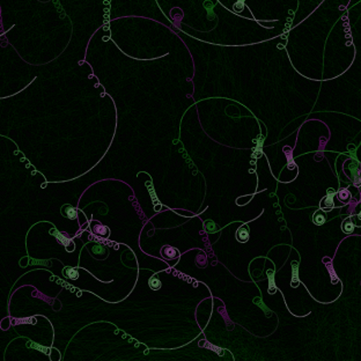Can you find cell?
Masks as SVG:
<instances>
[{
	"label": "cell",
	"instance_id": "cell-1",
	"mask_svg": "<svg viewBox=\"0 0 361 361\" xmlns=\"http://www.w3.org/2000/svg\"><path fill=\"white\" fill-rule=\"evenodd\" d=\"M161 254H162V256L166 259H174V258H177L179 256L178 250L174 247H170V245H166L161 250Z\"/></svg>",
	"mask_w": 361,
	"mask_h": 361
},
{
	"label": "cell",
	"instance_id": "cell-2",
	"mask_svg": "<svg viewBox=\"0 0 361 361\" xmlns=\"http://www.w3.org/2000/svg\"><path fill=\"white\" fill-rule=\"evenodd\" d=\"M236 239H237V241L242 242V243L247 242L248 240H249V228H248V226H241L237 229V231H236Z\"/></svg>",
	"mask_w": 361,
	"mask_h": 361
},
{
	"label": "cell",
	"instance_id": "cell-3",
	"mask_svg": "<svg viewBox=\"0 0 361 361\" xmlns=\"http://www.w3.org/2000/svg\"><path fill=\"white\" fill-rule=\"evenodd\" d=\"M92 229H93V233L95 235H100L101 237H108V235H109V229L106 226L101 225V223L94 225Z\"/></svg>",
	"mask_w": 361,
	"mask_h": 361
},
{
	"label": "cell",
	"instance_id": "cell-4",
	"mask_svg": "<svg viewBox=\"0 0 361 361\" xmlns=\"http://www.w3.org/2000/svg\"><path fill=\"white\" fill-rule=\"evenodd\" d=\"M63 273H64V276H65L66 278H69V279H72V280H75L79 278V272H78L75 268H64V271H63Z\"/></svg>",
	"mask_w": 361,
	"mask_h": 361
},
{
	"label": "cell",
	"instance_id": "cell-5",
	"mask_svg": "<svg viewBox=\"0 0 361 361\" xmlns=\"http://www.w3.org/2000/svg\"><path fill=\"white\" fill-rule=\"evenodd\" d=\"M63 214L65 215L66 218H69V219H74V218L77 216V211L74 210V207L66 205V206L63 207Z\"/></svg>",
	"mask_w": 361,
	"mask_h": 361
},
{
	"label": "cell",
	"instance_id": "cell-6",
	"mask_svg": "<svg viewBox=\"0 0 361 361\" xmlns=\"http://www.w3.org/2000/svg\"><path fill=\"white\" fill-rule=\"evenodd\" d=\"M150 287L153 288V289H160L161 288V281H160V279H158L156 276L152 277L150 279Z\"/></svg>",
	"mask_w": 361,
	"mask_h": 361
},
{
	"label": "cell",
	"instance_id": "cell-7",
	"mask_svg": "<svg viewBox=\"0 0 361 361\" xmlns=\"http://www.w3.org/2000/svg\"><path fill=\"white\" fill-rule=\"evenodd\" d=\"M92 251L94 255H103V254H106V249L102 244H93Z\"/></svg>",
	"mask_w": 361,
	"mask_h": 361
},
{
	"label": "cell",
	"instance_id": "cell-8",
	"mask_svg": "<svg viewBox=\"0 0 361 361\" xmlns=\"http://www.w3.org/2000/svg\"><path fill=\"white\" fill-rule=\"evenodd\" d=\"M339 198H340V200H343V202H346V200H349V192L346 190V189H341V190L339 191Z\"/></svg>",
	"mask_w": 361,
	"mask_h": 361
},
{
	"label": "cell",
	"instance_id": "cell-9",
	"mask_svg": "<svg viewBox=\"0 0 361 361\" xmlns=\"http://www.w3.org/2000/svg\"><path fill=\"white\" fill-rule=\"evenodd\" d=\"M314 221H315V223H316V225H322V223H324V222H325L324 215H323V214H320V213L317 212L316 214H315Z\"/></svg>",
	"mask_w": 361,
	"mask_h": 361
},
{
	"label": "cell",
	"instance_id": "cell-10",
	"mask_svg": "<svg viewBox=\"0 0 361 361\" xmlns=\"http://www.w3.org/2000/svg\"><path fill=\"white\" fill-rule=\"evenodd\" d=\"M354 229V226H353L352 223H351V221H349V223H347V221L344 223V230L347 231V233H351V231Z\"/></svg>",
	"mask_w": 361,
	"mask_h": 361
},
{
	"label": "cell",
	"instance_id": "cell-11",
	"mask_svg": "<svg viewBox=\"0 0 361 361\" xmlns=\"http://www.w3.org/2000/svg\"><path fill=\"white\" fill-rule=\"evenodd\" d=\"M29 344L31 345V347H33V349H40V351H42V352H46V349H44V347H42V346H40V345L35 344V343H29Z\"/></svg>",
	"mask_w": 361,
	"mask_h": 361
},
{
	"label": "cell",
	"instance_id": "cell-12",
	"mask_svg": "<svg viewBox=\"0 0 361 361\" xmlns=\"http://www.w3.org/2000/svg\"><path fill=\"white\" fill-rule=\"evenodd\" d=\"M45 263H48V262H45V260H36V259L31 260V264H33V265H40V264H41V265H46Z\"/></svg>",
	"mask_w": 361,
	"mask_h": 361
}]
</instances>
